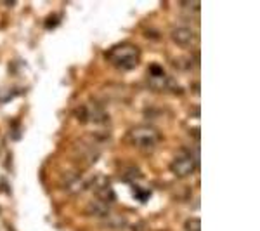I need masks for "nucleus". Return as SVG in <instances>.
<instances>
[{"label": "nucleus", "mask_w": 260, "mask_h": 231, "mask_svg": "<svg viewBox=\"0 0 260 231\" xmlns=\"http://www.w3.org/2000/svg\"><path fill=\"white\" fill-rule=\"evenodd\" d=\"M139 49L134 44H118L108 50L106 60L120 71H132L139 65Z\"/></svg>", "instance_id": "1"}, {"label": "nucleus", "mask_w": 260, "mask_h": 231, "mask_svg": "<svg viewBox=\"0 0 260 231\" xmlns=\"http://www.w3.org/2000/svg\"><path fill=\"white\" fill-rule=\"evenodd\" d=\"M125 141L139 150H153L161 142V132L149 125H137L125 134Z\"/></svg>", "instance_id": "2"}, {"label": "nucleus", "mask_w": 260, "mask_h": 231, "mask_svg": "<svg viewBox=\"0 0 260 231\" xmlns=\"http://www.w3.org/2000/svg\"><path fill=\"white\" fill-rule=\"evenodd\" d=\"M75 117L82 122H94L95 125H99L101 129H108L110 127V117H108L106 110L103 108V104H99L98 101H90L87 104H82L75 110Z\"/></svg>", "instance_id": "3"}, {"label": "nucleus", "mask_w": 260, "mask_h": 231, "mask_svg": "<svg viewBox=\"0 0 260 231\" xmlns=\"http://www.w3.org/2000/svg\"><path fill=\"white\" fill-rule=\"evenodd\" d=\"M99 142L94 139V136L89 137H80L77 142L73 145V153L71 157L77 162L83 163V165H90L101 157V150H99Z\"/></svg>", "instance_id": "4"}, {"label": "nucleus", "mask_w": 260, "mask_h": 231, "mask_svg": "<svg viewBox=\"0 0 260 231\" xmlns=\"http://www.w3.org/2000/svg\"><path fill=\"white\" fill-rule=\"evenodd\" d=\"M198 167H200V155H196V151H189V150H179L170 163V170L177 178H187Z\"/></svg>", "instance_id": "5"}, {"label": "nucleus", "mask_w": 260, "mask_h": 231, "mask_svg": "<svg viewBox=\"0 0 260 231\" xmlns=\"http://www.w3.org/2000/svg\"><path fill=\"white\" fill-rule=\"evenodd\" d=\"M148 85L153 91H158V92H179L180 91V87H179V83L175 82V78L169 77L161 65L149 66Z\"/></svg>", "instance_id": "6"}, {"label": "nucleus", "mask_w": 260, "mask_h": 231, "mask_svg": "<svg viewBox=\"0 0 260 231\" xmlns=\"http://www.w3.org/2000/svg\"><path fill=\"white\" fill-rule=\"evenodd\" d=\"M59 184L62 190H66L68 193H71V195H78V193H82L83 190H87V179L83 178L82 172L77 169L64 172L59 179Z\"/></svg>", "instance_id": "7"}, {"label": "nucleus", "mask_w": 260, "mask_h": 231, "mask_svg": "<svg viewBox=\"0 0 260 231\" xmlns=\"http://www.w3.org/2000/svg\"><path fill=\"white\" fill-rule=\"evenodd\" d=\"M172 39H174V42L179 45V47L189 49L196 44V33L189 24L179 23L172 28Z\"/></svg>", "instance_id": "8"}, {"label": "nucleus", "mask_w": 260, "mask_h": 231, "mask_svg": "<svg viewBox=\"0 0 260 231\" xmlns=\"http://www.w3.org/2000/svg\"><path fill=\"white\" fill-rule=\"evenodd\" d=\"M85 209H87V214H89V216H94V217H98V219H103V217H106L108 214L113 212L110 204H106V201H103L99 198L90 200Z\"/></svg>", "instance_id": "9"}, {"label": "nucleus", "mask_w": 260, "mask_h": 231, "mask_svg": "<svg viewBox=\"0 0 260 231\" xmlns=\"http://www.w3.org/2000/svg\"><path fill=\"white\" fill-rule=\"evenodd\" d=\"M99 221H101V224L106 226V228H110V229H121V228L127 226V219H125L123 216H120V214H115V212L108 214L106 217H103V219H99Z\"/></svg>", "instance_id": "10"}, {"label": "nucleus", "mask_w": 260, "mask_h": 231, "mask_svg": "<svg viewBox=\"0 0 260 231\" xmlns=\"http://www.w3.org/2000/svg\"><path fill=\"white\" fill-rule=\"evenodd\" d=\"M172 65H174L179 71L189 73V71L196 68V60H192L191 56H175L174 60H172Z\"/></svg>", "instance_id": "11"}, {"label": "nucleus", "mask_w": 260, "mask_h": 231, "mask_svg": "<svg viewBox=\"0 0 260 231\" xmlns=\"http://www.w3.org/2000/svg\"><path fill=\"white\" fill-rule=\"evenodd\" d=\"M121 179H123L125 183H134L136 179H141L142 178V172L137 169L136 165H128L125 167L123 170H121Z\"/></svg>", "instance_id": "12"}, {"label": "nucleus", "mask_w": 260, "mask_h": 231, "mask_svg": "<svg viewBox=\"0 0 260 231\" xmlns=\"http://www.w3.org/2000/svg\"><path fill=\"white\" fill-rule=\"evenodd\" d=\"M184 231H200V219H196V217L187 219L184 224Z\"/></svg>", "instance_id": "13"}, {"label": "nucleus", "mask_w": 260, "mask_h": 231, "mask_svg": "<svg viewBox=\"0 0 260 231\" xmlns=\"http://www.w3.org/2000/svg\"><path fill=\"white\" fill-rule=\"evenodd\" d=\"M134 191H136V198L139 201H146L149 198V191L148 190H141V188L134 186Z\"/></svg>", "instance_id": "14"}, {"label": "nucleus", "mask_w": 260, "mask_h": 231, "mask_svg": "<svg viewBox=\"0 0 260 231\" xmlns=\"http://www.w3.org/2000/svg\"><path fill=\"white\" fill-rule=\"evenodd\" d=\"M132 231H146V224L142 221L136 222V224L132 226Z\"/></svg>", "instance_id": "15"}]
</instances>
